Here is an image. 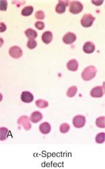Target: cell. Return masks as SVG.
<instances>
[{
  "mask_svg": "<svg viewBox=\"0 0 105 169\" xmlns=\"http://www.w3.org/2000/svg\"><path fill=\"white\" fill-rule=\"evenodd\" d=\"M36 105L40 108H45L49 105L48 102L44 100H39L36 102Z\"/></svg>",
  "mask_w": 105,
  "mask_h": 169,
  "instance_id": "d6986e66",
  "label": "cell"
},
{
  "mask_svg": "<svg viewBox=\"0 0 105 169\" xmlns=\"http://www.w3.org/2000/svg\"><path fill=\"white\" fill-rule=\"evenodd\" d=\"M35 17L37 19H39V20H43L45 18V14L43 11L41 10H39L38 12H36V14H35Z\"/></svg>",
  "mask_w": 105,
  "mask_h": 169,
  "instance_id": "d4e9b609",
  "label": "cell"
},
{
  "mask_svg": "<svg viewBox=\"0 0 105 169\" xmlns=\"http://www.w3.org/2000/svg\"><path fill=\"white\" fill-rule=\"evenodd\" d=\"M95 50V46L92 42L88 41L83 46V51L86 53H92Z\"/></svg>",
  "mask_w": 105,
  "mask_h": 169,
  "instance_id": "8fae6325",
  "label": "cell"
},
{
  "mask_svg": "<svg viewBox=\"0 0 105 169\" xmlns=\"http://www.w3.org/2000/svg\"><path fill=\"white\" fill-rule=\"evenodd\" d=\"M95 20V18L90 14H84L81 19V25L84 27L88 28L92 25L93 22Z\"/></svg>",
  "mask_w": 105,
  "mask_h": 169,
  "instance_id": "7a4b0ae2",
  "label": "cell"
},
{
  "mask_svg": "<svg viewBox=\"0 0 105 169\" xmlns=\"http://www.w3.org/2000/svg\"><path fill=\"white\" fill-rule=\"evenodd\" d=\"M68 1H59V3L56 6L55 11L58 14H63L65 12L66 7L68 6Z\"/></svg>",
  "mask_w": 105,
  "mask_h": 169,
  "instance_id": "ba28073f",
  "label": "cell"
},
{
  "mask_svg": "<svg viewBox=\"0 0 105 169\" xmlns=\"http://www.w3.org/2000/svg\"><path fill=\"white\" fill-rule=\"evenodd\" d=\"M42 40L45 44H49L53 40V33L51 31H45L42 35Z\"/></svg>",
  "mask_w": 105,
  "mask_h": 169,
  "instance_id": "5bb4252c",
  "label": "cell"
},
{
  "mask_svg": "<svg viewBox=\"0 0 105 169\" xmlns=\"http://www.w3.org/2000/svg\"><path fill=\"white\" fill-rule=\"evenodd\" d=\"M78 66H79L78 62H77L76 60L74 59L69 61L67 64V69L70 70V71H73V72L76 71V70L78 69Z\"/></svg>",
  "mask_w": 105,
  "mask_h": 169,
  "instance_id": "7c38bea8",
  "label": "cell"
},
{
  "mask_svg": "<svg viewBox=\"0 0 105 169\" xmlns=\"http://www.w3.org/2000/svg\"><path fill=\"white\" fill-rule=\"evenodd\" d=\"M86 118L81 115H78L73 119V124L76 128H81L85 125Z\"/></svg>",
  "mask_w": 105,
  "mask_h": 169,
  "instance_id": "277c9868",
  "label": "cell"
},
{
  "mask_svg": "<svg viewBox=\"0 0 105 169\" xmlns=\"http://www.w3.org/2000/svg\"><path fill=\"white\" fill-rule=\"evenodd\" d=\"M9 53L11 56V57L14 58H19L20 57H22V56L23 54L22 50L20 47L18 46H13L9 50Z\"/></svg>",
  "mask_w": 105,
  "mask_h": 169,
  "instance_id": "5b68a950",
  "label": "cell"
},
{
  "mask_svg": "<svg viewBox=\"0 0 105 169\" xmlns=\"http://www.w3.org/2000/svg\"><path fill=\"white\" fill-rule=\"evenodd\" d=\"M6 30V26L3 22H1V32H4Z\"/></svg>",
  "mask_w": 105,
  "mask_h": 169,
  "instance_id": "f1b7e54d",
  "label": "cell"
},
{
  "mask_svg": "<svg viewBox=\"0 0 105 169\" xmlns=\"http://www.w3.org/2000/svg\"><path fill=\"white\" fill-rule=\"evenodd\" d=\"M33 10H34L33 7L31 6L24 7L22 10V15L24 16H29L30 15H31L32 12H33Z\"/></svg>",
  "mask_w": 105,
  "mask_h": 169,
  "instance_id": "e0dca14e",
  "label": "cell"
},
{
  "mask_svg": "<svg viewBox=\"0 0 105 169\" xmlns=\"http://www.w3.org/2000/svg\"><path fill=\"white\" fill-rule=\"evenodd\" d=\"M70 126L67 123H63L60 126V131L62 133H66L69 131Z\"/></svg>",
  "mask_w": 105,
  "mask_h": 169,
  "instance_id": "cb8c5ba5",
  "label": "cell"
},
{
  "mask_svg": "<svg viewBox=\"0 0 105 169\" xmlns=\"http://www.w3.org/2000/svg\"><path fill=\"white\" fill-rule=\"evenodd\" d=\"M7 6H8V3L6 1H1V11H6L7 9Z\"/></svg>",
  "mask_w": 105,
  "mask_h": 169,
  "instance_id": "4316f807",
  "label": "cell"
},
{
  "mask_svg": "<svg viewBox=\"0 0 105 169\" xmlns=\"http://www.w3.org/2000/svg\"><path fill=\"white\" fill-rule=\"evenodd\" d=\"M35 27L36 28V29H38L39 30H43L44 29V28H45V24H44V22H41V21H38V22H36L35 23Z\"/></svg>",
  "mask_w": 105,
  "mask_h": 169,
  "instance_id": "484cf974",
  "label": "cell"
},
{
  "mask_svg": "<svg viewBox=\"0 0 105 169\" xmlns=\"http://www.w3.org/2000/svg\"><path fill=\"white\" fill-rule=\"evenodd\" d=\"M1 141H4L7 139L8 137V133H9V131L7 128H4V127H1Z\"/></svg>",
  "mask_w": 105,
  "mask_h": 169,
  "instance_id": "44dd1931",
  "label": "cell"
},
{
  "mask_svg": "<svg viewBox=\"0 0 105 169\" xmlns=\"http://www.w3.org/2000/svg\"><path fill=\"white\" fill-rule=\"evenodd\" d=\"M18 123L19 124H22L26 130L29 131L31 128V124H30V122L29 121V118H28L27 116H21L20 118L18 119Z\"/></svg>",
  "mask_w": 105,
  "mask_h": 169,
  "instance_id": "9c48e42d",
  "label": "cell"
},
{
  "mask_svg": "<svg viewBox=\"0 0 105 169\" xmlns=\"http://www.w3.org/2000/svg\"><path fill=\"white\" fill-rule=\"evenodd\" d=\"M83 10L82 4L79 1H71L69 6V12L74 14H78Z\"/></svg>",
  "mask_w": 105,
  "mask_h": 169,
  "instance_id": "3957f363",
  "label": "cell"
},
{
  "mask_svg": "<svg viewBox=\"0 0 105 169\" xmlns=\"http://www.w3.org/2000/svg\"><path fill=\"white\" fill-rule=\"evenodd\" d=\"M77 89L76 86H71V87L69 88V90L67 91V95L69 98H73L74 96H75L77 93Z\"/></svg>",
  "mask_w": 105,
  "mask_h": 169,
  "instance_id": "ac0fdd59",
  "label": "cell"
},
{
  "mask_svg": "<svg viewBox=\"0 0 105 169\" xmlns=\"http://www.w3.org/2000/svg\"><path fill=\"white\" fill-rule=\"evenodd\" d=\"M42 118H43V115H42L41 112H39V111L34 112L30 117V121H31V122H32V123H39V121H41Z\"/></svg>",
  "mask_w": 105,
  "mask_h": 169,
  "instance_id": "4fadbf2b",
  "label": "cell"
},
{
  "mask_svg": "<svg viewBox=\"0 0 105 169\" xmlns=\"http://www.w3.org/2000/svg\"><path fill=\"white\" fill-rule=\"evenodd\" d=\"M96 74V69L94 66H90L83 70L81 73V77L84 81H90L94 79Z\"/></svg>",
  "mask_w": 105,
  "mask_h": 169,
  "instance_id": "6da1fadb",
  "label": "cell"
},
{
  "mask_svg": "<svg viewBox=\"0 0 105 169\" xmlns=\"http://www.w3.org/2000/svg\"><path fill=\"white\" fill-rule=\"evenodd\" d=\"M104 116H101L98 118L96 121V126H99V128H104Z\"/></svg>",
  "mask_w": 105,
  "mask_h": 169,
  "instance_id": "ffe728a7",
  "label": "cell"
},
{
  "mask_svg": "<svg viewBox=\"0 0 105 169\" xmlns=\"http://www.w3.org/2000/svg\"><path fill=\"white\" fill-rule=\"evenodd\" d=\"M104 133H99L96 137V142L98 144H102L104 142Z\"/></svg>",
  "mask_w": 105,
  "mask_h": 169,
  "instance_id": "7402d4cb",
  "label": "cell"
},
{
  "mask_svg": "<svg viewBox=\"0 0 105 169\" xmlns=\"http://www.w3.org/2000/svg\"><path fill=\"white\" fill-rule=\"evenodd\" d=\"M104 95V91L103 87L101 86H98L96 87L93 88L90 92V95L92 98H102Z\"/></svg>",
  "mask_w": 105,
  "mask_h": 169,
  "instance_id": "8992f818",
  "label": "cell"
},
{
  "mask_svg": "<svg viewBox=\"0 0 105 169\" xmlns=\"http://www.w3.org/2000/svg\"><path fill=\"white\" fill-rule=\"evenodd\" d=\"M76 40V35L73 33V32H69L67 34L64 35V38H63V41L64 43L67 45H69V44L73 43L74 41Z\"/></svg>",
  "mask_w": 105,
  "mask_h": 169,
  "instance_id": "52a82bcc",
  "label": "cell"
},
{
  "mask_svg": "<svg viewBox=\"0 0 105 169\" xmlns=\"http://www.w3.org/2000/svg\"><path fill=\"white\" fill-rule=\"evenodd\" d=\"M34 100V96L29 91H23L21 94V100L24 103H30Z\"/></svg>",
  "mask_w": 105,
  "mask_h": 169,
  "instance_id": "30bf717a",
  "label": "cell"
},
{
  "mask_svg": "<svg viewBox=\"0 0 105 169\" xmlns=\"http://www.w3.org/2000/svg\"><path fill=\"white\" fill-rule=\"evenodd\" d=\"M39 130L43 134H48L51 131V125L48 123H42L39 126Z\"/></svg>",
  "mask_w": 105,
  "mask_h": 169,
  "instance_id": "9a60e30c",
  "label": "cell"
},
{
  "mask_svg": "<svg viewBox=\"0 0 105 169\" xmlns=\"http://www.w3.org/2000/svg\"><path fill=\"white\" fill-rule=\"evenodd\" d=\"M25 35L29 39H34L37 37V32L32 29H28L25 31Z\"/></svg>",
  "mask_w": 105,
  "mask_h": 169,
  "instance_id": "2e32d148",
  "label": "cell"
},
{
  "mask_svg": "<svg viewBox=\"0 0 105 169\" xmlns=\"http://www.w3.org/2000/svg\"><path fill=\"white\" fill-rule=\"evenodd\" d=\"M37 46L36 41L34 39H29L27 43V47L30 50H33Z\"/></svg>",
  "mask_w": 105,
  "mask_h": 169,
  "instance_id": "603a6c76",
  "label": "cell"
},
{
  "mask_svg": "<svg viewBox=\"0 0 105 169\" xmlns=\"http://www.w3.org/2000/svg\"><path fill=\"white\" fill-rule=\"evenodd\" d=\"M92 3L94 4V5H96V6H101V4L103 3V1H102V0H101V1H92Z\"/></svg>",
  "mask_w": 105,
  "mask_h": 169,
  "instance_id": "83f0119b",
  "label": "cell"
}]
</instances>
